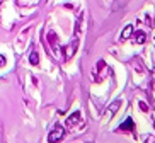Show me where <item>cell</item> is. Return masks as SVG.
Here are the masks:
<instances>
[{
	"label": "cell",
	"mask_w": 155,
	"mask_h": 143,
	"mask_svg": "<svg viewBox=\"0 0 155 143\" xmlns=\"http://www.w3.org/2000/svg\"><path fill=\"white\" fill-rule=\"evenodd\" d=\"M65 136V128L61 125H56L48 135V143H60V140Z\"/></svg>",
	"instance_id": "1"
},
{
	"label": "cell",
	"mask_w": 155,
	"mask_h": 143,
	"mask_svg": "<svg viewBox=\"0 0 155 143\" xmlns=\"http://www.w3.org/2000/svg\"><path fill=\"white\" fill-rule=\"evenodd\" d=\"M77 48H78V36H75L72 39V41L67 44V46L63 48V53H65V61H68V60H72V56L77 53Z\"/></svg>",
	"instance_id": "2"
},
{
	"label": "cell",
	"mask_w": 155,
	"mask_h": 143,
	"mask_svg": "<svg viewBox=\"0 0 155 143\" xmlns=\"http://www.w3.org/2000/svg\"><path fill=\"white\" fill-rule=\"evenodd\" d=\"M84 121H82V114L80 111H75L72 116H68V119H67V126L68 128H75V126H80Z\"/></svg>",
	"instance_id": "3"
},
{
	"label": "cell",
	"mask_w": 155,
	"mask_h": 143,
	"mask_svg": "<svg viewBox=\"0 0 155 143\" xmlns=\"http://www.w3.org/2000/svg\"><path fill=\"white\" fill-rule=\"evenodd\" d=\"M133 128H135V125H133V119L131 118H128V119L123 121V125H119V131H133Z\"/></svg>",
	"instance_id": "4"
},
{
	"label": "cell",
	"mask_w": 155,
	"mask_h": 143,
	"mask_svg": "<svg viewBox=\"0 0 155 143\" xmlns=\"http://www.w3.org/2000/svg\"><path fill=\"white\" fill-rule=\"evenodd\" d=\"M48 41H50L53 51H56V48H58V36H56L55 32H50V34H48Z\"/></svg>",
	"instance_id": "5"
},
{
	"label": "cell",
	"mask_w": 155,
	"mask_h": 143,
	"mask_svg": "<svg viewBox=\"0 0 155 143\" xmlns=\"http://www.w3.org/2000/svg\"><path fill=\"white\" fill-rule=\"evenodd\" d=\"M135 41L138 43V44H143V43L147 41V34L143 31H138V32H135Z\"/></svg>",
	"instance_id": "6"
},
{
	"label": "cell",
	"mask_w": 155,
	"mask_h": 143,
	"mask_svg": "<svg viewBox=\"0 0 155 143\" xmlns=\"http://www.w3.org/2000/svg\"><path fill=\"white\" fill-rule=\"evenodd\" d=\"M133 36V26H126L123 29V34H121V39H128V37Z\"/></svg>",
	"instance_id": "7"
},
{
	"label": "cell",
	"mask_w": 155,
	"mask_h": 143,
	"mask_svg": "<svg viewBox=\"0 0 155 143\" xmlns=\"http://www.w3.org/2000/svg\"><path fill=\"white\" fill-rule=\"evenodd\" d=\"M29 63H31L32 67H36V65L39 63V55H38V51H32L31 55H29Z\"/></svg>",
	"instance_id": "8"
},
{
	"label": "cell",
	"mask_w": 155,
	"mask_h": 143,
	"mask_svg": "<svg viewBox=\"0 0 155 143\" xmlns=\"http://www.w3.org/2000/svg\"><path fill=\"white\" fill-rule=\"evenodd\" d=\"M118 107H119V102H114L113 106H111L109 109H107V112H106V114H107V116H111L113 112H116V111H118Z\"/></svg>",
	"instance_id": "9"
},
{
	"label": "cell",
	"mask_w": 155,
	"mask_h": 143,
	"mask_svg": "<svg viewBox=\"0 0 155 143\" xmlns=\"http://www.w3.org/2000/svg\"><path fill=\"white\" fill-rule=\"evenodd\" d=\"M4 65H5V56L0 55V67H4Z\"/></svg>",
	"instance_id": "10"
},
{
	"label": "cell",
	"mask_w": 155,
	"mask_h": 143,
	"mask_svg": "<svg viewBox=\"0 0 155 143\" xmlns=\"http://www.w3.org/2000/svg\"><path fill=\"white\" fill-rule=\"evenodd\" d=\"M153 126H155V123H153Z\"/></svg>",
	"instance_id": "11"
}]
</instances>
